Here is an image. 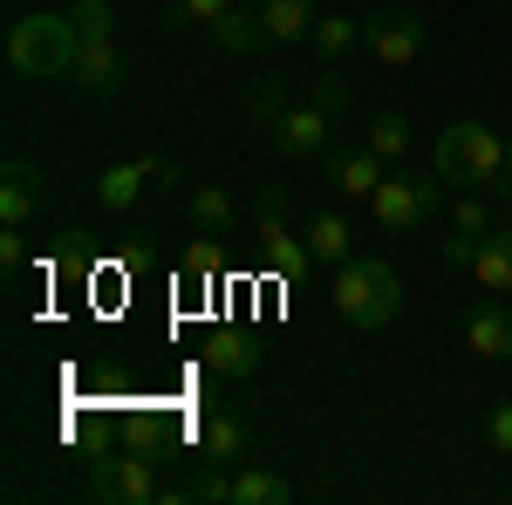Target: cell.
Returning a JSON list of instances; mask_svg holds the SVG:
<instances>
[{
    "mask_svg": "<svg viewBox=\"0 0 512 505\" xmlns=\"http://www.w3.org/2000/svg\"><path fill=\"white\" fill-rule=\"evenodd\" d=\"M239 0H185V14H192L198 28H212V21H219V14H233Z\"/></svg>",
    "mask_w": 512,
    "mask_h": 505,
    "instance_id": "obj_32",
    "label": "cell"
},
{
    "mask_svg": "<svg viewBox=\"0 0 512 505\" xmlns=\"http://www.w3.org/2000/svg\"><path fill=\"white\" fill-rule=\"evenodd\" d=\"M253 233H260V260H267L280 280H301V273L315 267L308 233L287 226V185H260V198H253Z\"/></svg>",
    "mask_w": 512,
    "mask_h": 505,
    "instance_id": "obj_5",
    "label": "cell"
},
{
    "mask_svg": "<svg viewBox=\"0 0 512 505\" xmlns=\"http://www.w3.org/2000/svg\"><path fill=\"white\" fill-rule=\"evenodd\" d=\"M431 171L444 185H492V178H506V137L499 130H485V123H451V130H437V151H431Z\"/></svg>",
    "mask_w": 512,
    "mask_h": 505,
    "instance_id": "obj_2",
    "label": "cell"
},
{
    "mask_svg": "<svg viewBox=\"0 0 512 505\" xmlns=\"http://www.w3.org/2000/svg\"><path fill=\"white\" fill-rule=\"evenodd\" d=\"M246 444H253V430L239 410H205V430H198V451H205V465H226L233 471L246 458Z\"/></svg>",
    "mask_w": 512,
    "mask_h": 505,
    "instance_id": "obj_13",
    "label": "cell"
},
{
    "mask_svg": "<svg viewBox=\"0 0 512 505\" xmlns=\"http://www.w3.org/2000/svg\"><path fill=\"white\" fill-rule=\"evenodd\" d=\"M212 273H219V239L205 233L192 253H185V280H212Z\"/></svg>",
    "mask_w": 512,
    "mask_h": 505,
    "instance_id": "obj_28",
    "label": "cell"
},
{
    "mask_svg": "<svg viewBox=\"0 0 512 505\" xmlns=\"http://www.w3.org/2000/svg\"><path fill=\"white\" fill-rule=\"evenodd\" d=\"M478 239H485V233H465V226H458V233L444 239V267H451V273H472V260H478Z\"/></svg>",
    "mask_w": 512,
    "mask_h": 505,
    "instance_id": "obj_27",
    "label": "cell"
},
{
    "mask_svg": "<svg viewBox=\"0 0 512 505\" xmlns=\"http://www.w3.org/2000/svg\"><path fill=\"white\" fill-rule=\"evenodd\" d=\"M472 280L485 294H512V226L478 239V260H472Z\"/></svg>",
    "mask_w": 512,
    "mask_h": 505,
    "instance_id": "obj_18",
    "label": "cell"
},
{
    "mask_svg": "<svg viewBox=\"0 0 512 505\" xmlns=\"http://www.w3.org/2000/svg\"><path fill=\"white\" fill-rule=\"evenodd\" d=\"M369 212H376V226L396 239L424 233L437 212H444V178H424V171H390L383 185H376V198H369Z\"/></svg>",
    "mask_w": 512,
    "mask_h": 505,
    "instance_id": "obj_4",
    "label": "cell"
},
{
    "mask_svg": "<svg viewBox=\"0 0 512 505\" xmlns=\"http://www.w3.org/2000/svg\"><path fill=\"white\" fill-rule=\"evenodd\" d=\"M458 226H465V233H492V205H485L478 192H465L458 198Z\"/></svg>",
    "mask_w": 512,
    "mask_h": 505,
    "instance_id": "obj_30",
    "label": "cell"
},
{
    "mask_svg": "<svg viewBox=\"0 0 512 505\" xmlns=\"http://www.w3.org/2000/svg\"><path fill=\"white\" fill-rule=\"evenodd\" d=\"M144 171H151V192L178 185V164H171V157H151V151H144Z\"/></svg>",
    "mask_w": 512,
    "mask_h": 505,
    "instance_id": "obj_33",
    "label": "cell"
},
{
    "mask_svg": "<svg viewBox=\"0 0 512 505\" xmlns=\"http://www.w3.org/2000/svg\"><path fill=\"white\" fill-rule=\"evenodd\" d=\"M485 437H492L499 458H512V403H492V410H485Z\"/></svg>",
    "mask_w": 512,
    "mask_h": 505,
    "instance_id": "obj_29",
    "label": "cell"
},
{
    "mask_svg": "<svg viewBox=\"0 0 512 505\" xmlns=\"http://www.w3.org/2000/svg\"><path fill=\"white\" fill-rule=\"evenodd\" d=\"M267 137H274L280 157H328V144H335V117L315 110V103H287V117H280Z\"/></svg>",
    "mask_w": 512,
    "mask_h": 505,
    "instance_id": "obj_9",
    "label": "cell"
},
{
    "mask_svg": "<svg viewBox=\"0 0 512 505\" xmlns=\"http://www.w3.org/2000/svg\"><path fill=\"white\" fill-rule=\"evenodd\" d=\"M362 144L383 157V164H403V157H410V117H403V110H376Z\"/></svg>",
    "mask_w": 512,
    "mask_h": 505,
    "instance_id": "obj_23",
    "label": "cell"
},
{
    "mask_svg": "<svg viewBox=\"0 0 512 505\" xmlns=\"http://www.w3.org/2000/svg\"><path fill=\"white\" fill-rule=\"evenodd\" d=\"M267 41H308L315 35V0H260Z\"/></svg>",
    "mask_w": 512,
    "mask_h": 505,
    "instance_id": "obj_20",
    "label": "cell"
},
{
    "mask_svg": "<svg viewBox=\"0 0 512 505\" xmlns=\"http://www.w3.org/2000/svg\"><path fill=\"white\" fill-rule=\"evenodd\" d=\"M48 198V171L28 164V157H7L0 164V226H28Z\"/></svg>",
    "mask_w": 512,
    "mask_h": 505,
    "instance_id": "obj_10",
    "label": "cell"
},
{
    "mask_svg": "<svg viewBox=\"0 0 512 505\" xmlns=\"http://www.w3.org/2000/svg\"><path fill=\"white\" fill-rule=\"evenodd\" d=\"M69 21H76L82 41H110L117 35V7H110V0H69Z\"/></svg>",
    "mask_w": 512,
    "mask_h": 505,
    "instance_id": "obj_25",
    "label": "cell"
},
{
    "mask_svg": "<svg viewBox=\"0 0 512 505\" xmlns=\"http://www.w3.org/2000/svg\"><path fill=\"white\" fill-rule=\"evenodd\" d=\"M506 178H512V137H506Z\"/></svg>",
    "mask_w": 512,
    "mask_h": 505,
    "instance_id": "obj_34",
    "label": "cell"
},
{
    "mask_svg": "<svg viewBox=\"0 0 512 505\" xmlns=\"http://www.w3.org/2000/svg\"><path fill=\"white\" fill-rule=\"evenodd\" d=\"M192 219H198V233L226 239V233H233V226H239V205H233V192L205 178V185H198V192H192Z\"/></svg>",
    "mask_w": 512,
    "mask_h": 505,
    "instance_id": "obj_21",
    "label": "cell"
},
{
    "mask_svg": "<svg viewBox=\"0 0 512 505\" xmlns=\"http://www.w3.org/2000/svg\"><path fill=\"white\" fill-rule=\"evenodd\" d=\"M308 253L315 260H328V267H342V260H355V226L342 219V212H308Z\"/></svg>",
    "mask_w": 512,
    "mask_h": 505,
    "instance_id": "obj_16",
    "label": "cell"
},
{
    "mask_svg": "<svg viewBox=\"0 0 512 505\" xmlns=\"http://www.w3.org/2000/svg\"><path fill=\"white\" fill-rule=\"evenodd\" d=\"M321 178H328L342 198H376V185L390 178V164L369 151V144H328V157H321Z\"/></svg>",
    "mask_w": 512,
    "mask_h": 505,
    "instance_id": "obj_8",
    "label": "cell"
},
{
    "mask_svg": "<svg viewBox=\"0 0 512 505\" xmlns=\"http://www.w3.org/2000/svg\"><path fill=\"white\" fill-rule=\"evenodd\" d=\"M328 301L335 314L362 328V335H376V328H390L396 314H403V280H396L390 260H376V253H355L335 267V287H328Z\"/></svg>",
    "mask_w": 512,
    "mask_h": 505,
    "instance_id": "obj_1",
    "label": "cell"
},
{
    "mask_svg": "<svg viewBox=\"0 0 512 505\" xmlns=\"http://www.w3.org/2000/svg\"><path fill=\"white\" fill-rule=\"evenodd\" d=\"M89 492H96V499H110V505H151V499H164L151 458H137V451H110V458H96Z\"/></svg>",
    "mask_w": 512,
    "mask_h": 505,
    "instance_id": "obj_6",
    "label": "cell"
},
{
    "mask_svg": "<svg viewBox=\"0 0 512 505\" xmlns=\"http://www.w3.org/2000/svg\"><path fill=\"white\" fill-rule=\"evenodd\" d=\"M0 260L7 267H28V226H0Z\"/></svg>",
    "mask_w": 512,
    "mask_h": 505,
    "instance_id": "obj_31",
    "label": "cell"
},
{
    "mask_svg": "<svg viewBox=\"0 0 512 505\" xmlns=\"http://www.w3.org/2000/svg\"><path fill=\"white\" fill-rule=\"evenodd\" d=\"M308 103H315V110H328V117H342V110H349V103H355L349 76H342L335 62H321V76H315V89H308Z\"/></svg>",
    "mask_w": 512,
    "mask_h": 505,
    "instance_id": "obj_26",
    "label": "cell"
},
{
    "mask_svg": "<svg viewBox=\"0 0 512 505\" xmlns=\"http://www.w3.org/2000/svg\"><path fill=\"white\" fill-rule=\"evenodd\" d=\"M144 185H151L144 157H123V164H110V171H96V205H103V212H130Z\"/></svg>",
    "mask_w": 512,
    "mask_h": 505,
    "instance_id": "obj_17",
    "label": "cell"
},
{
    "mask_svg": "<svg viewBox=\"0 0 512 505\" xmlns=\"http://www.w3.org/2000/svg\"><path fill=\"white\" fill-rule=\"evenodd\" d=\"M246 117H253V130H274V123L287 117V76H280V69H267V76L253 82V96H246Z\"/></svg>",
    "mask_w": 512,
    "mask_h": 505,
    "instance_id": "obj_24",
    "label": "cell"
},
{
    "mask_svg": "<svg viewBox=\"0 0 512 505\" xmlns=\"http://www.w3.org/2000/svg\"><path fill=\"white\" fill-rule=\"evenodd\" d=\"M123 76H130V62H123L117 35H110V41H82L76 62H69V82H76V89H89V96H117Z\"/></svg>",
    "mask_w": 512,
    "mask_h": 505,
    "instance_id": "obj_11",
    "label": "cell"
},
{
    "mask_svg": "<svg viewBox=\"0 0 512 505\" xmlns=\"http://www.w3.org/2000/svg\"><path fill=\"white\" fill-rule=\"evenodd\" d=\"M205 35H212V48H219V55H253V48L267 41V21H260V0H239L233 14H219V21H212Z\"/></svg>",
    "mask_w": 512,
    "mask_h": 505,
    "instance_id": "obj_15",
    "label": "cell"
},
{
    "mask_svg": "<svg viewBox=\"0 0 512 505\" xmlns=\"http://www.w3.org/2000/svg\"><path fill=\"white\" fill-rule=\"evenodd\" d=\"M205 369H219L226 383H246V376H260V342L246 328H212L205 335Z\"/></svg>",
    "mask_w": 512,
    "mask_h": 505,
    "instance_id": "obj_12",
    "label": "cell"
},
{
    "mask_svg": "<svg viewBox=\"0 0 512 505\" xmlns=\"http://www.w3.org/2000/svg\"><path fill=\"white\" fill-rule=\"evenodd\" d=\"M465 342H472L485 362H506L512 355V308L506 301H478V308L465 314Z\"/></svg>",
    "mask_w": 512,
    "mask_h": 505,
    "instance_id": "obj_14",
    "label": "cell"
},
{
    "mask_svg": "<svg viewBox=\"0 0 512 505\" xmlns=\"http://www.w3.org/2000/svg\"><path fill=\"white\" fill-rule=\"evenodd\" d=\"M315 55L321 62H335V69H342V62H349L355 48H362V21H355V14H315Z\"/></svg>",
    "mask_w": 512,
    "mask_h": 505,
    "instance_id": "obj_19",
    "label": "cell"
},
{
    "mask_svg": "<svg viewBox=\"0 0 512 505\" xmlns=\"http://www.w3.org/2000/svg\"><path fill=\"white\" fill-rule=\"evenodd\" d=\"M76 21L69 14H21L14 28H7V69L14 76H69V62H76Z\"/></svg>",
    "mask_w": 512,
    "mask_h": 505,
    "instance_id": "obj_3",
    "label": "cell"
},
{
    "mask_svg": "<svg viewBox=\"0 0 512 505\" xmlns=\"http://www.w3.org/2000/svg\"><path fill=\"white\" fill-rule=\"evenodd\" d=\"M287 499H294V485L280 471H267V465L233 471V505H287Z\"/></svg>",
    "mask_w": 512,
    "mask_h": 505,
    "instance_id": "obj_22",
    "label": "cell"
},
{
    "mask_svg": "<svg viewBox=\"0 0 512 505\" xmlns=\"http://www.w3.org/2000/svg\"><path fill=\"white\" fill-rule=\"evenodd\" d=\"M424 14H410V7H390V14H369L362 21V48L383 62V69H410L417 55H424Z\"/></svg>",
    "mask_w": 512,
    "mask_h": 505,
    "instance_id": "obj_7",
    "label": "cell"
}]
</instances>
